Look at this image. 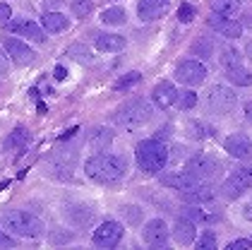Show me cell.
Instances as JSON below:
<instances>
[{
	"instance_id": "18",
	"label": "cell",
	"mask_w": 252,
	"mask_h": 250,
	"mask_svg": "<svg viewBox=\"0 0 252 250\" xmlns=\"http://www.w3.org/2000/svg\"><path fill=\"white\" fill-rule=\"evenodd\" d=\"M152 99H154V104L158 108H168L178 101V92H175V87L171 82H158L154 87V92H152Z\"/></svg>"
},
{
	"instance_id": "37",
	"label": "cell",
	"mask_w": 252,
	"mask_h": 250,
	"mask_svg": "<svg viewBox=\"0 0 252 250\" xmlns=\"http://www.w3.org/2000/svg\"><path fill=\"white\" fill-rule=\"evenodd\" d=\"M139 79H142V75H139V72H127L125 77H120V79L116 82V89H118V92H120V89H130V87H135Z\"/></svg>"
},
{
	"instance_id": "6",
	"label": "cell",
	"mask_w": 252,
	"mask_h": 250,
	"mask_svg": "<svg viewBox=\"0 0 252 250\" xmlns=\"http://www.w3.org/2000/svg\"><path fill=\"white\" fill-rule=\"evenodd\" d=\"M252 185V166H238V169H233L231 176H228V180L223 183V195L228 197V200H235V197H240L243 192L248 190Z\"/></svg>"
},
{
	"instance_id": "23",
	"label": "cell",
	"mask_w": 252,
	"mask_h": 250,
	"mask_svg": "<svg viewBox=\"0 0 252 250\" xmlns=\"http://www.w3.org/2000/svg\"><path fill=\"white\" fill-rule=\"evenodd\" d=\"M96 48L103 51V53L123 51L125 48V36H120V34H101V36H96Z\"/></svg>"
},
{
	"instance_id": "17",
	"label": "cell",
	"mask_w": 252,
	"mask_h": 250,
	"mask_svg": "<svg viewBox=\"0 0 252 250\" xmlns=\"http://www.w3.org/2000/svg\"><path fill=\"white\" fill-rule=\"evenodd\" d=\"M180 195H183V200L190 202V205H204V202L214 200V188L212 185H207L204 180H199L197 185L188 188V190H183Z\"/></svg>"
},
{
	"instance_id": "20",
	"label": "cell",
	"mask_w": 252,
	"mask_h": 250,
	"mask_svg": "<svg viewBox=\"0 0 252 250\" xmlns=\"http://www.w3.org/2000/svg\"><path fill=\"white\" fill-rule=\"evenodd\" d=\"M48 176H53V178H63V180L72 178V159L53 156V159L48 161Z\"/></svg>"
},
{
	"instance_id": "43",
	"label": "cell",
	"mask_w": 252,
	"mask_h": 250,
	"mask_svg": "<svg viewBox=\"0 0 252 250\" xmlns=\"http://www.w3.org/2000/svg\"><path fill=\"white\" fill-rule=\"evenodd\" d=\"M7 68H10V56L0 51V75H7Z\"/></svg>"
},
{
	"instance_id": "47",
	"label": "cell",
	"mask_w": 252,
	"mask_h": 250,
	"mask_svg": "<svg viewBox=\"0 0 252 250\" xmlns=\"http://www.w3.org/2000/svg\"><path fill=\"white\" fill-rule=\"evenodd\" d=\"M65 0H46V7L51 10V7H58V5H63Z\"/></svg>"
},
{
	"instance_id": "35",
	"label": "cell",
	"mask_w": 252,
	"mask_h": 250,
	"mask_svg": "<svg viewBox=\"0 0 252 250\" xmlns=\"http://www.w3.org/2000/svg\"><path fill=\"white\" fill-rule=\"evenodd\" d=\"M27 140H29V133H27V128H17L15 133L10 135L7 140H5V147H22V144H27Z\"/></svg>"
},
{
	"instance_id": "26",
	"label": "cell",
	"mask_w": 252,
	"mask_h": 250,
	"mask_svg": "<svg viewBox=\"0 0 252 250\" xmlns=\"http://www.w3.org/2000/svg\"><path fill=\"white\" fill-rule=\"evenodd\" d=\"M209 5L216 15H223V17H235L243 7L240 0H209Z\"/></svg>"
},
{
	"instance_id": "8",
	"label": "cell",
	"mask_w": 252,
	"mask_h": 250,
	"mask_svg": "<svg viewBox=\"0 0 252 250\" xmlns=\"http://www.w3.org/2000/svg\"><path fill=\"white\" fill-rule=\"evenodd\" d=\"M185 171L190 173V176H194V178H199V180H209L214 173L219 171V164L209 154H194V156L188 159Z\"/></svg>"
},
{
	"instance_id": "2",
	"label": "cell",
	"mask_w": 252,
	"mask_h": 250,
	"mask_svg": "<svg viewBox=\"0 0 252 250\" xmlns=\"http://www.w3.org/2000/svg\"><path fill=\"white\" fill-rule=\"evenodd\" d=\"M137 164L144 173H158L166 161H168V147L161 142V137H152V140H142L135 149Z\"/></svg>"
},
{
	"instance_id": "49",
	"label": "cell",
	"mask_w": 252,
	"mask_h": 250,
	"mask_svg": "<svg viewBox=\"0 0 252 250\" xmlns=\"http://www.w3.org/2000/svg\"><path fill=\"white\" fill-rule=\"evenodd\" d=\"M245 56L252 60V41H248V46H245Z\"/></svg>"
},
{
	"instance_id": "32",
	"label": "cell",
	"mask_w": 252,
	"mask_h": 250,
	"mask_svg": "<svg viewBox=\"0 0 252 250\" xmlns=\"http://www.w3.org/2000/svg\"><path fill=\"white\" fill-rule=\"evenodd\" d=\"M70 10L75 12V17H89L94 12V0H72Z\"/></svg>"
},
{
	"instance_id": "50",
	"label": "cell",
	"mask_w": 252,
	"mask_h": 250,
	"mask_svg": "<svg viewBox=\"0 0 252 250\" xmlns=\"http://www.w3.org/2000/svg\"><path fill=\"white\" fill-rule=\"evenodd\" d=\"M243 27H252V15H248V17L243 19Z\"/></svg>"
},
{
	"instance_id": "16",
	"label": "cell",
	"mask_w": 252,
	"mask_h": 250,
	"mask_svg": "<svg viewBox=\"0 0 252 250\" xmlns=\"http://www.w3.org/2000/svg\"><path fill=\"white\" fill-rule=\"evenodd\" d=\"M199 183V178H194L190 176L188 171H173V173H166V176H161V185H166V188H173V190H188V188H192Z\"/></svg>"
},
{
	"instance_id": "36",
	"label": "cell",
	"mask_w": 252,
	"mask_h": 250,
	"mask_svg": "<svg viewBox=\"0 0 252 250\" xmlns=\"http://www.w3.org/2000/svg\"><path fill=\"white\" fill-rule=\"evenodd\" d=\"M194 15H197V10H194V5H190V2H183V5L178 7V19H180L183 24H190L194 19Z\"/></svg>"
},
{
	"instance_id": "46",
	"label": "cell",
	"mask_w": 252,
	"mask_h": 250,
	"mask_svg": "<svg viewBox=\"0 0 252 250\" xmlns=\"http://www.w3.org/2000/svg\"><path fill=\"white\" fill-rule=\"evenodd\" d=\"M243 216H245L248 221H252V205H245V207H243Z\"/></svg>"
},
{
	"instance_id": "11",
	"label": "cell",
	"mask_w": 252,
	"mask_h": 250,
	"mask_svg": "<svg viewBox=\"0 0 252 250\" xmlns=\"http://www.w3.org/2000/svg\"><path fill=\"white\" fill-rule=\"evenodd\" d=\"M5 27H7V32H12V34H20V36H29L32 41H36V43H43L46 41V29L39 27L36 22H32V19H10V22H5Z\"/></svg>"
},
{
	"instance_id": "40",
	"label": "cell",
	"mask_w": 252,
	"mask_h": 250,
	"mask_svg": "<svg viewBox=\"0 0 252 250\" xmlns=\"http://www.w3.org/2000/svg\"><path fill=\"white\" fill-rule=\"evenodd\" d=\"M123 214H125V219H130L132 224H137V221L142 219V212L137 210V207H123Z\"/></svg>"
},
{
	"instance_id": "25",
	"label": "cell",
	"mask_w": 252,
	"mask_h": 250,
	"mask_svg": "<svg viewBox=\"0 0 252 250\" xmlns=\"http://www.w3.org/2000/svg\"><path fill=\"white\" fill-rule=\"evenodd\" d=\"M111 142H113V133H111L108 128H94L92 135H89V144H92V149H96V152L108 149Z\"/></svg>"
},
{
	"instance_id": "28",
	"label": "cell",
	"mask_w": 252,
	"mask_h": 250,
	"mask_svg": "<svg viewBox=\"0 0 252 250\" xmlns=\"http://www.w3.org/2000/svg\"><path fill=\"white\" fill-rule=\"evenodd\" d=\"M219 60H221V65H223L226 70H228V68H238V65H243V53H240L238 48H233V46H226V48L221 51Z\"/></svg>"
},
{
	"instance_id": "9",
	"label": "cell",
	"mask_w": 252,
	"mask_h": 250,
	"mask_svg": "<svg viewBox=\"0 0 252 250\" xmlns=\"http://www.w3.org/2000/svg\"><path fill=\"white\" fill-rule=\"evenodd\" d=\"M123 231H125L123 224H118V221H103L94 231L92 241H94L96 248H116L118 243H120V238H123Z\"/></svg>"
},
{
	"instance_id": "7",
	"label": "cell",
	"mask_w": 252,
	"mask_h": 250,
	"mask_svg": "<svg viewBox=\"0 0 252 250\" xmlns=\"http://www.w3.org/2000/svg\"><path fill=\"white\" fill-rule=\"evenodd\" d=\"M175 79H180L183 84H190V87L204 84L207 68H204V63H199V60H183V63H178V68H175Z\"/></svg>"
},
{
	"instance_id": "19",
	"label": "cell",
	"mask_w": 252,
	"mask_h": 250,
	"mask_svg": "<svg viewBox=\"0 0 252 250\" xmlns=\"http://www.w3.org/2000/svg\"><path fill=\"white\" fill-rule=\"evenodd\" d=\"M194 233H197V231H194L192 219H188V216H185V219H178V221H175L173 238L180 243V246H190V243L194 241Z\"/></svg>"
},
{
	"instance_id": "21",
	"label": "cell",
	"mask_w": 252,
	"mask_h": 250,
	"mask_svg": "<svg viewBox=\"0 0 252 250\" xmlns=\"http://www.w3.org/2000/svg\"><path fill=\"white\" fill-rule=\"evenodd\" d=\"M41 24H43V29H46V32L58 34V32H65V29L70 27V19L65 17V15H60V12L48 10V12L43 15V19H41Z\"/></svg>"
},
{
	"instance_id": "33",
	"label": "cell",
	"mask_w": 252,
	"mask_h": 250,
	"mask_svg": "<svg viewBox=\"0 0 252 250\" xmlns=\"http://www.w3.org/2000/svg\"><path fill=\"white\" fill-rule=\"evenodd\" d=\"M188 130H190V135H192L194 140H204V137H212L214 130L207 125V123H199V120H192L190 125H188Z\"/></svg>"
},
{
	"instance_id": "41",
	"label": "cell",
	"mask_w": 252,
	"mask_h": 250,
	"mask_svg": "<svg viewBox=\"0 0 252 250\" xmlns=\"http://www.w3.org/2000/svg\"><path fill=\"white\" fill-rule=\"evenodd\" d=\"M12 19V7L7 5V2H0V22L5 24V22H10Z\"/></svg>"
},
{
	"instance_id": "10",
	"label": "cell",
	"mask_w": 252,
	"mask_h": 250,
	"mask_svg": "<svg viewBox=\"0 0 252 250\" xmlns=\"http://www.w3.org/2000/svg\"><path fill=\"white\" fill-rule=\"evenodd\" d=\"M2 48H5L7 56L12 58V63H17V65H29V63H34V58H36V53L32 51V46H27L20 38L5 36L2 38Z\"/></svg>"
},
{
	"instance_id": "4",
	"label": "cell",
	"mask_w": 252,
	"mask_h": 250,
	"mask_svg": "<svg viewBox=\"0 0 252 250\" xmlns=\"http://www.w3.org/2000/svg\"><path fill=\"white\" fill-rule=\"evenodd\" d=\"M152 113L154 111H152V104L147 99H132V101H127L125 106L118 108L113 120L125 130H135V128H142L144 123H149Z\"/></svg>"
},
{
	"instance_id": "24",
	"label": "cell",
	"mask_w": 252,
	"mask_h": 250,
	"mask_svg": "<svg viewBox=\"0 0 252 250\" xmlns=\"http://www.w3.org/2000/svg\"><path fill=\"white\" fill-rule=\"evenodd\" d=\"M65 214H67V219H70L72 224H77V226H84V224H89V221L94 219V210L87 207V205H72V207L65 210Z\"/></svg>"
},
{
	"instance_id": "3",
	"label": "cell",
	"mask_w": 252,
	"mask_h": 250,
	"mask_svg": "<svg viewBox=\"0 0 252 250\" xmlns=\"http://www.w3.org/2000/svg\"><path fill=\"white\" fill-rule=\"evenodd\" d=\"M2 229L12 236H24V238H36L43 233V221L39 216H34L32 212H22V210H15V212H5L2 214Z\"/></svg>"
},
{
	"instance_id": "27",
	"label": "cell",
	"mask_w": 252,
	"mask_h": 250,
	"mask_svg": "<svg viewBox=\"0 0 252 250\" xmlns=\"http://www.w3.org/2000/svg\"><path fill=\"white\" fill-rule=\"evenodd\" d=\"M226 79L233 82V84H240V87H250L252 84V72H248L243 65H238V68H228V70H226Z\"/></svg>"
},
{
	"instance_id": "34",
	"label": "cell",
	"mask_w": 252,
	"mask_h": 250,
	"mask_svg": "<svg viewBox=\"0 0 252 250\" xmlns=\"http://www.w3.org/2000/svg\"><path fill=\"white\" fill-rule=\"evenodd\" d=\"M178 106H180L183 111H188V108H194V106H197V94H194L192 89L178 92Z\"/></svg>"
},
{
	"instance_id": "38",
	"label": "cell",
	"mask_w": 252,
	"mask_h": 250,
	"mask_svg": "<svg viewBox=\"0 0 252 250\" xmlns=\"http://www.w3.org/2000/svg\"><path fill=\"white\" fill-rule=\"evenodd\" d=\"M199 248L202 250H214L216 248V236H214V231H204V236L199 238Z\"/></svg>"
},
{
	"instance_id": "13",
	"label": "cell",
	"mask_w": 252,
	"mask_h": 250,
	"mask_svg": "<svg viewBox=\"0 0 252 250\" xmlns=\"http://www.w3.org/2000/svg\"><path fill=\"white\" fill-rule=\"evenodd\" d=\"M209 27L214 32H219V34H223L228 38H240L243 36V29H245L243 22H235L233 17H223V15H216V12L209 17Z\"/></svg>"
},
{
	"instance_id": "45",
	"label": "cell",
	"mask_w": 252,
	"mask_h": 250,
	"mask_svg": "<svg viewBox=\"0 0 252 250\" xmlns=\"http://www.w3.org/2000/svg\"><path fill=\"white\" fill-rule=\"evenodd\" d=\"M65 77H67V70H65L63 65H58V68H56V79H65Z\"/></svg>"
},
{
	"instance_id": "48",
	"label": "cell",
	"mask_w": 252,
	"mask_h": 250,
	"mask_svg": "<svg viewBox=\"0 0 252 250\" xmlns=\"http://www.w3.org/2000/svg\"><path fill=\"white\" fill-rule=\"evenodd\" d=\"M245 115H248V120H252V101L245 104Z\"/></svg>"
},
{
	"instance_id": "12",
	"label": "cell",
	"mask_w": 252,
	"mask_h": 250,
	"mask_svg": "<svg viewBox=\"0 0 252 250\" xmlns=\"http://www.w3.org/2000/svg\"><path fill=\"white\" fill-rule=\"evenodd\" d=\"M142 238H144V243L152 246V248H163V246L168 243V226H166V221H163V219L147 221V226L142 231Z\"/></svg>"
},
{
	"instance_id": "29",
	"label": "cell",
	"mask_w": 252,
	"mask_h": 250,
	"mask_svg": "<svg viewBox=\"0 0 252 250\" xmlns=\"http://www.w3.org/2000/svg\"><path fill=\"white\" fill-rule=\"evenodd\" d=\"M125 10L123 7H106L103 12H101V22L103 24H113V27H118V24H125Z\"/></svg>"
},
{
	"instance_id": "22",
	"label": "cell",
	"mask_w": 252,
	"mask_h": 250,
	"mask_svg": "<svg viewBox=\"0 0 252 250\" xmlns=\"http://www.w3.org/2000/svg\"><path fill=\"white\" fill-rule=\"evenodd\" d=\"M185 216L192 219V221H199V224H216V221L221 219V212L204 210V207H188V210H185Z\"/></svg>"
},
{
	"instance_id": "31",
	"label": "cell",
	"mask_w": 252,
	"mask_h": 250,
	"mask_svg": "<svg viewBox=\"0 0 252 250\" xmlns=\"http://www.w3.org/2000/svg\"><path fill=\"white\" fill-rule=\"evenodd\" d=\"M67 56L75 58V60H79V63H92L94 60V56H92V51L87 48V46H82V43H72L70 48H67Z\"/></svg>"
},
{
	"instance_id": "15",
	"label": "cell",
	"mask_w": 252,
	"mask_h": 250,
	"mask_svg": "<svg viewBox=\"0 0 252 250\" xmlns=\"http://www.w3.org/2000/svg\"><path fill=\"white\" fill-rule=\"evenodd\" d=\"M168 5H171V0H139V5H137L139 19H142V22L158 19L166 10H168Z\"/></svg>"
},
{
	"instance_id": "30",
	"label": "cell",
	"mask_w": 252,
	"mask_h": 250,
	"mask_svg": "<svg viewBox=\"0 0 252 250\" xmlns=\"http://www.w3.org/2000/svg\"><path fill=\"white\" fill-rule=\"evenodd\" d=\"M212 51H214V46H212V38H207V36H199L197 41L192 43V48H190V53L197 58H207L212 56Z\"/></svg>"
},
{
	"instance_id": "14",
	"label": "cell",
	"mask_w": 252,
	"mask_h": 250,
	"mask_svg": "<svg viewBox=\"0 0 252 250\" xmlns=\"http://www.w3.org/2000/svg\"><path fill=\"white\" fill-rule=\"evenodd\" d=\"M223 147H226V152L235 156V159H248L252 156V142L250 137H245L243 133L238 135H228L226 140H223Z\"/></svg>"
},
{
	"instance_id": "42",
	"label": "cell",
	"mask_w": 252,
	"mask_h": 250,
	"mask_svg": "<svg viewBox=\"0 0 252 250\" xmlns=\"http://www.w3.org/2000/svg\"><path fill=\"white\" fill-rule=\"evenodd\" d=\"M51 241H53V243H70V241H72V233H70V231H67V233H53Z\"/></svg>"
},
{
	"instance_id": "44",
	"label": "cell",
	"mask_w": 252,
	"mask_h": 250,
	"mask_svg": "<svg viewBox=\"0 0 252 250\" xmlns=\"http://www.w3.org/2000/svg\"><path fill=\"white\" fill-rule=\"evenodd\" d=\"M0 246H2V248H15V241H12L10 236H5V233L0 231Z\"/></svg>"
},
{
	"instance_id": "5",
	"label": "cell",
	"mask_w": 252,
	"mask_h": 250,
	"mask_svg": "<svg viewBox=\"0 0 252 250\" xmlns=\"http://www.w3.org/2000/svg\"><path fill=\"white\" fill-rule=\"evenodd\" d=\"M235 101H238L235 92H233L231 87H223V84H214V87L207 89V94H204L207 108H209L212 113H219V115L231 113L233 108H235Z\"/></svg>"
},
{
	"instance_id": "39",
	"label": "cell",
	"mask_w": 252,
	"mask_h": 250,
	"mask_svg": "<svg viewBox=\"0 0 252 250\" xmlns=\"http://www.w3.org/2000/svg\"><path fill=\"white\" fill-rule=\"evenodd\" d=\"M250 248H252L250 238H238V241L228 243V248H226V250H250Z\"/></svg>"
},
{
	"instance_id": "1",
	"label": "cell",
	"mask_w": 252,
	"mask_h": 250,
	"mask_svg": "<svg viewBox=\"0 0 252 250\" xmlns=\"http://www.w3.org/2000/svg\"><path fill=\"white\" fill-rule=\"evenodd\" d=\"M84 173H87V178H92L96 183H113L125 173V161L116 154H96V156L87 159Z\"/></svg>"
}]
</instances>
